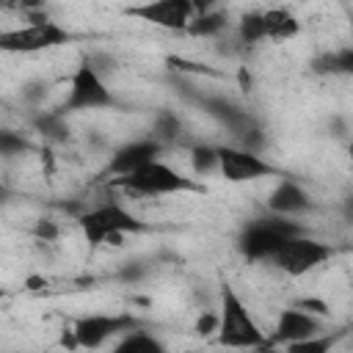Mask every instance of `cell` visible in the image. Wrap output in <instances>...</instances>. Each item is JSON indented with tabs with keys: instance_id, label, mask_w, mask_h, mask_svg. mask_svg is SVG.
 Segmentation results:
<instances>
[{
	"instance_id": "17",
	"label": "cell",
	"mask_w": 353,
	"mask_h": 353,
	"mask_svg": "<svg viewBox=\"0 0 353 353\" xmlns=\"http://www.w3.org/2000/svg\"><path fill=\"white\" fill-rule=\"evenodd\" d=\"M33 130H36L47 143H63V141L69 138L66 116H61L55 108H52V110H39V116H33Z\"/></svg>"
},
{
	"instance_id": "8",
	"label": "cell",
	"mask_w": 353,
	"mask_h": 353,
	"mask_svg": "<svg viewBox=\"0 0 353 353\" xmlns=\"http://www.w3.org/2000/svg\"><path fill=\"white\" fill-rule=\"evenodd\" d=\"M331 256H334V245H331V243H323V240H317V237L301 234V237L287 240L270 262H273L281 273L298 279V276H306L309 270L325 265Z\"/></svg>"
},
{
	"instance_id": "13",
	"label": "cell",
	"mask_w": 353,
	"mask_h": 353,
	"mask_svg": "<svg viewBox=\"0 0 353 353\" xmlns=\"http://www.w3.org/2000/svg\"><path fill=\"white\" fill-rule=\"evenodd\" d=\"M314 210V201L312 196L306 193V188L292 179V176H284L276 182V188L268 193V212L270 215H281V218H298V215H306Z\"/></svg>"
},
{
	"instance_id": "11",
	"label": "cell",
	"mask_w": 353,
	"mask_h": 353,
	"mask_svg": "<svg viewBox=\"0 0 353 353\" xmlns=\"http://www.w3.org/2000/svg\"><path fill=\"white\" fill-rule=\"evenodd\" d=\"M163 152H165V149H163L154 138H149V135L132 138V141L116 146V149L108 154V163H105V168H102V176H105L108 182H110V179H119V176H127V174L143 168L146 163L160 160Z\"/></svg>"
},
{
	"instance_id": "12",
	"label": "cell",
	"mask_w": 353,
	"mask_h": 353,
	"mask_svg": "<svg viewBox=\"0 0 353 353\" xmlns=\"http://www.w3.org/2000/svg\"><path fill=\"white\" fill-rule=\"evenodd\" d=\"M323 328H325V323H323L320 317H314V314H309V312H303V309H298V306H287V309L279 312L276 325H273V331L268 334V345H270V347H273V345H281V347H284V345L309 339V336H314V334H323Z\"/></svg>"
},
{
	"instance_id": "16",
	"label": "cell",
	"mask_w": 353,
	"mask_h": 353,
	"mask_svg": "<svg viewBox=\"0 0 353 353\" xmlns=\"http://www.w3.org/2000/svg\"><path fill=\"white\" fill-rule=\"evenodd\" d=\"M110 353H168V347L163 345L160 336L138 328V331H130L124 336H119L110 347Z\"/></svg>"
},
{
	"instance_id": "27",
	"label": "cell",
	"mask_w": 353,
	"mask_h": 353,
	"mask_svg": "<svg viewBox=\"0 0 353 353\" xmlns=\"http://www.w3.org/2000/svg\"><path fill=\"white\" fill-rule=\"evenodd\" d=\"M196 334L199 336H215V328H218V312H204L199 320H196Z\"/></svg>"
},
{
	"instance_id": "2",
	"label": "cell",
	"mask_w": 353,
	"mask_h": 353,
	"mask_svg": "<svg viewBox=\"0 0 353 353\" xmlns=\"http://www.w3.org/2000/svg\"><path fill=\"white\" fill-rule=\"evenodd\" d=\"M74 221L88 245H105V243L119 245L124 234H141L152 229L146 221H141L121 201H113V199L97 207H88V210H80Z\"/></svg>"
},
{
	"instance_id": "20",
	"label": "cell",
	"mask_w": 353,
	"mask_h": 353,
	"mask_svg": "<svg viewBox=\"0 0 353 353\" xmlns=\"http://www.w3.org/2000/svg\"><path fill=\"white\" fill-rule=\"evenodd\" d=\"M237 41L245 47H256L259 41H265V19H262V8H251L237 19Z\"/></svg>"
},
{
	"instance_id": "6",
	"label": "cell",
	"mask_w": 353,
	"mask_h": 353,
	"mask_svg": "<svg viewBox=\"0 0 353 353\" xmlns=\"http://www.w3.org/2000/svg\"><path fill=\"white\" fill-rule=\"evenodd\" d=\"M72 41H74L72 30L39 14H30L25 25L0 30V52L6 55H33V52H44V50L72 44Z\"/></svg>"
},
{
	"instance_id": "15",
	"label": "cell",
	"mask_w": 353,
	"mask_h": 353,
	"mask_svg": "<svg viewBox=\"0 0 353 353\" xmlns=\"http://www.w3.org/2000/svg\"><path fill=\"white\" fill-rule=\"evenodd\" d=\"M262 19H265V41H287L295 39L301 30V22L287 8H265Z\"/></svg>"
},
{
	"instance_id": "3",
	"label": "cell",
	"mask_w": 353,
	"mask_h": 353,
	"mask_svg": "<svg viewBox=\"0 0 353 353\" xmlns=\"http://www.w3.org/2000/svg\"><path fill=\"white\" fill-rule=\"evenodd\" d=\"M301 234H306V229L295 218H281V215L268 212L243 226L237 237V251L248 262H270L287 240L301 237Z\"/></svg>"
},
{
	"instance_id": "7",
	"label": "cell",
	"mask_w": 353,
	"mask_h": 353,
	"mask_svg": "<svg viewBox=\"0 0 353 353\" xmlns=\"http://www.w3.org/2000/svg\"><path fill=\"white\" fill-rule=\"evenodd\" d=\"M143 328V323L132 312H97L77 317L69 331L74 336L77 350H99L108 342H116L119 336Z\"/></svg>"
},
{
	"instance_id": "4",
	"label": "cell",
	"mask_w": 353,
	"mask_h": 353,
	"mask_svg": "<svg viewBox=\"0 0 353 353\" xmlns=\"http://www.w3.org/2000/svg\"><path fill=\"white\" fill-rule=\"evenodd\" d=\"M121 99L108 88L105 77L91 66L88 55H83L69 77V88L63 102L55 108L61 116L88 113V110H121Z\"/></svg>"
},
{
	"instance_id": "25",
	"label": "cell",
	"mask_w": 353,
	"mask_h": 353,
	"mask_svg": "<svg viewBox=\"0 0 353 353\" xmlns=\"http://www.w3.org/2000/svg\"><path fill=\"white\" fill-rule=\"evenodd\" d=\"M292 306H298V309H303V312H309V314H314L320 320L328 317V303L323 298H298Z\"/></svg>"
},
{
	"instance_id": "28",
	"label": "cell",
	"mask_w": 353,
	"mask_h": 353,
	"mask_svg": "<svg viewBox=\"0 0 353 353\" xmlns=\"http://www.w3.org/2000/svg\"><path fill=\"white\" fill-rule=\"evenodd\" d=\"M143 276H146V268L138 265V262H135V265L130 262V265H124V270H121L116 279H121V281H138V279H143Z\"/></svg>"
},
{
	"instance_id": "19",
	"label": "cell",
	"mask_w": 353,
	"mask_h": 353,
	"mask_svg": "<svg viewBox=\"0 0 353 353\" xmlns=\"http://www.w3.org/2000/svg\"><path fill=\"white\" fill-rule=\"evenodd\" d=\"M312 72H317V74H350L353 72V50L342 47V50L317 55L312 61Z\"/></svg>"
},
{
	"instance_id": "1",
	"label": "cell",
	"mask_w": 353,
	"mask_h": 353,
	"mask_svg": "<svg viewBox=\"0 0 353 353\" xmlns=\"http://www.w3.org/2000/svg\"><path fill=\"white\" fill-rule=\"evenodd\" d=\"M218 328H215V345L226 350H262L268 345V334L259 328L254 314L248 312L245 301L234 292V287L221 279L218 284Z\"/></svg>"
},
{
	"instance_id": "22",
	"label": "cell",
	"mask_w": 353,
	"mask_h": 353,
	"mask_svg": "<svg viewBox=\"0 0 353 353\" xmlns=\"http://www.w3.org/2000/svg\"><path fill=\"white\" fill-rule=\"evenodd\" d=\"M33 152V143L28 135L11 127H0V160H19Z\"/></svg>"
},
{
	"instance_id": "23",
	"label": "cell",
	"mask_w": 353,
	"mask_h": 353,
	"mask_svg": "<svg viewBox=\"0 0 353 353\" xmlns=\"http://www.w3.org/2000/svg\"><path fill=\"white\" fill-rule=\"evenodd\" d=\"M190 168H193L196 179L199 176H207V174H218V152H215V146L196 143L190 149Z\"/></svg>"
},
{
	"instance_id": "24",
	"label": "cell",
	"mask_w": 353,
	"mask_h": 353,
	"mask_svg": "<svg viewBox=\"0 0 353 353\" xmlns=\"http://www.w3.org/2000/svg\"><path fill=\"white\" fill-rule=\"evenodd\" d=\"M44 94H47V83H44V80H33V83H28V85L22 88V99H25L30 108H39L41 99H44Z\"/></svg>"
},
{
	"instance_id": "9",
	"label": "cell",
	"mask_w": 353,
	"mask_h": 353,
	"mask_svg": "<svg viewBox=\"0 0 353 353\" xmlns=\"http://www.w3.org/2000/svg\"><path fill=\"white\" fill-rule=\"evenodd\" d=\"M199 8H201V3H193V0H149V3L127 6L124 14L143 19L163 30H185L190 25V19L199 14Z\"/></svg>"
},
{
	"instance_id": "10",
	"label": "cell",
	"mask_w": 353,
	"mask_h": 353,
	"mask_svg": "<svg viewBox=\"0 0 353 353\" xmlns=\"http://www.w3.org/2000/svg\"><path fill=\"white\" fill-rule=\"evenodd\" d=\"M218 152V174L226 179V182H251V179H262V176H281V171L268 163L262 154H254V152H245L240 146H215Z\"/></svg>"
},
{
	"instance_id": "21",
	"label": "cell",
	"mask_w": 353,
	"mask_h": 353,
	"mask_svg": "<svg viewBox=\"0 0 353 353\" xmlns=\"http://www.w3.org/2000/svg\"><path fill=\"white\" fill-rule=\"evenodd\" d=\"M149 138H154L163 149H168L171 143H176L182 138V121H179V116L171 113V110H160L154 116V124H152V135Z\"/></svg>"
},
{
	"instance_id": "26",
	"label": "cell",
	"mask_w": 353,
	"mask_h": 353,
	"mask_svg": "<svg viewBox=\"0 0 353 353\" xmlns=\"http://www.w3.org/2000/svg\"><path fill=\"white\" fill-rule=\"evenodd\" d=\"M33 234H36V240H44V243H55L58 240V234H61V229H58V223H52V221H36V226H33Z\"/></svg>"
},
{
	"instance_id": "29",
	"label": "cell",
	"mask_w": 353,
	"mask_h": 353,
	"mask_svg": "<svg viewBox=\"0 0 353 353\" xmlns=\"http://www.w3.org/2000/svg\"><path fill=\"white\" fill-rule=\"evenodd\" d=\"M8 196H11V190H8V188L0 182V204H6V201H8Z\"/></svg>"
},
{
	"instance_id": "18",
	"label": "cell",
	"mask_w": 353,
	"mask_h": 353,
	"mask_svg": "<svg viewBox=\"0 0 353 353\" xmlns=\"http://www.w3.org/2000/svg\"><path fill=\"white\" fill-rule=\"evenodd\" d=\"M345 334H347V328L323 331V334H314V336H309V339L284 345V353H331V350L336 347V342L345 339Z\"/></svg>"
},
{
	"instance_id": "14",
	"label": "cell",
	"mask_w": 353,
	"mask_h": 353,
	"mask_svg": "<svg viewBox=\"0 0 353 353\" xmlns=\"http://www.w3.org/2000/svg\"><path fill=\"white\" fill-rule=\"evenodd\" d=\"M226 28H229V14L223 8H215L210 3H201L199 14L190 19V25L185 28V33L188 36H196V39H215Z\"/></svg>"
},
{
	"instance_id": "5",
	"label": "cell",
	"mask_w": 353,
	"mask_h": 353,
	"mask_svg": "<svg viewBox=\"0 0 353 353\" xmlns=\"http://www.w3.org/2000/svg\"><path fill=\"white\" fill-rule=\"evenodd\" d=\"M110 188L124 190L127 196H179V193H204V185L196 176H185L182 171L171 168L165 160L146 163L143 168L110 179Z\"/></svg>"
}]
</instances>
